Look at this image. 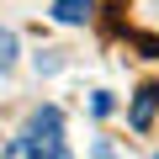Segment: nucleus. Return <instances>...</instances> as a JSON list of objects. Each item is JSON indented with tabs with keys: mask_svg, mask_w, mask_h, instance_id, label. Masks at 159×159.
Instances as JSON below:
<instances>
[{
	"mask_svg": "<svg viewBox=\"0 0 159 159\" xmlns=\"http://www.w3.org/2000/svg\"><path fill=\"white\" fill-rule=\"evenodd\" d=\"M0 159H69V148H64V111L58 106H37L32 122L0 148Z\"/></svg>",
	"mask_w": 159,
	"mask_h": 159,
	"instance_id": "nucleus-1",
	"label": "nucleus"
},
{
	"mask_svg": "<svg viewBox=\"0 0 159 159\" xmlns=\"http://www.w3.org/2000/svg\"><path fill=\"white\" fill-rule=\"evenodd\" d=\"M122 32L138 53L159 58V0H122Z\"/></svg>",
	"mask_w": 159,
	"mask_h": 159,
	"instance_id": "nucleus-2",
	"label": "nucleus"
},
{
	"mask_svg": "<svg viewBox=\"0 0 159 159\" xmlns=\"http://www.w3.org/2000/svg\"><path fill=\"white\" fill-rule=\"evenodd\" d=\"M154 111H159V85H138V96L127 106V127L133 133H148L154 127Z\"/></svg>",
	"mask_w": 159,
	"mask_h": 159,
	"instance_id": "nucleus-3",
	"label": "nucleus"
},
{
	"mask_svg": "<svg viewBox=\"0 0 159 159\" xmlns=\"http://www.w3.org/2000/svg\"><path fill=\"white\" fill-rule=\"evenodd\" d=\"M53 21L58 27H80V21H90V11H96V0H53Z\"/></svg>",
	"mask_w": 159,
	"mask_h": 159,
	"instance_id": "nucleus-4",
	"label": "nucleus"
},
{
	"mask_svg": "<svg viewBox=\"0 0 159 159\" xmlns=\"http://www.w3.org/2000/svg\"><path fill=\"white\" fill-rule=\"evenodd\" d=\"M11 64H16V32L0 27V69H11Z\"/></svg>",
	"mask_w": 159,
	"mask_h": 159,
	"instance_id": "nucleus-5",
	"label": "nucleus"
},
{
	"mask_svg": "<svg viewBox=\"0 0 159 159\" xmlns=\"http://www.w3.org/2000/svg\"><path fill=\"white\" fill-rule=\"evenodd\" d=\"M90 111L106 117V111H111V90H96V96H90Z\"/></svg>",
	"mask_w": 159,
	"mask_h": 159,
	"instance_id": "nucleus-6",
	"label": "nucleus"
},
{
	"mask_svg": "<svg viewBox=\"0 0 159 159\" xmlns=\"http://www.w3.org/2000/svg\"><path fill=\"white\" fill-rule=\"evenodd\" d=\"M90 159H117V148H111V143H96V148H90Z\"/></svg>",
	"mask_w": 159,
	"mask_h": 159,
	"instance_id": "nucleus-7",
	"label": "nucleus"
}]
</instances>
